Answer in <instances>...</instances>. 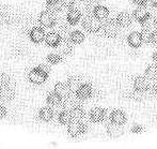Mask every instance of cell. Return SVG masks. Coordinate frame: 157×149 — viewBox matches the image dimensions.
<instances>
[{
	"label": "cell",
	"mask_w": 157,
	"mask_h": 149,
	"mask_svg": "<svg viewBox=\"0 0 157 149\" xmlns=\"http://www.w3.org/2000/svg\"><path fill=\"white\" fill-rule=\"evenodd\" d=\"M143 131V128L139 124H135L134 127L132 128V132L135 133V134H139V133H142Z\"/></svg>",
	"instance_id": "obj_36"
},
{
	"label": "cell",
	"mask_w": 157,
	"mask_h": 149,
	"mask_svg": "<svg viewBox=\"0 0 157 149\" xmlns=\"http://www.w3.org/2000/svg\"><path fill=\"white\" fill-rule=\"evenodd\" d=\"M149 3H151V6L155 8V6H157V0H149Z\"/></svg>",
	"instance_id": "obj_40"
},
{
	"label": "cell",
	"mask_w": 157,
	"mask_h": 149,
	"mask_svg": "<svg viewBox=\"0 0 157 149\" xmlns=\"http://www.w3.org/2000/svg\"><path fill=\"white\" fill-rule=\"evenodd\" d=\"M81 24H82L83 29H86L90 33H96L101 30V22L95 18L93 14L85 15L83 18H81Z\"/></svg>",
	"instance_id": "obj_1"
},
{
	"label": "cell",
	"mask_w": 157,
	"mask_h": 149,
	"mask_svg": "<svg viewBox=\"0 0 157 149\" xmlns=\"http://www.w3.org/2000/svg\"><path fill=\"white\" fill-rule=\"evenodd\" d=\"M147 91H149V93L151 95H157V79L154 81L153 84H150V87Z\"/></svg>",
	"instance_id": "obj_34"
},
{
	"label": "cell",
	"mask_w": 157,
	"mask_h": 149,
	"mask_svg": "<svg viewBox=\"0 0 157 149\" xmlns=\"http://www.w3.org/2000/svg\"><path fill=\"white\" fill-rule=\"evenodd\" d=\"M141 26H142L143 29L150 31V32L156 30L157 29V17L151 15V16H150L147 21L143 22V23L141 24Z\"/></svg>",
	"instance_id": "obj_24"
},
{
	"label": "cell",
	"mask_w": 157,
	"mask_h": 149,
	"mask_svg": "<svg viewBox=\"0 0 157 149\" xmlns=\"http://www.w3.org/2000/svg\"><path fill=\"white\" fill-rule=\"evenodd\" d=\"M55 116V113L54 111L52 110L50 107H42L39 112V118L42 120V121H45V122H49L54 119Z\"/></svg>",
	"instance_id": "obj_23"
},
{
	"label": "cell",
	"mask_w": 157,
	"mask_h": 149,
	"mask_svg": "<svg viewBox=\"0 0 157 149\" xmlns=\"http://www.w3.org/2000/svg\"><path fill=\"white\" fill-rule=\"evenodd\" d=\"M56 48L58 50V53L62 57L71 56L73 54V50H74L73 43L70 41V39H61V42L59 43V45Z\"/></svg>",
	"instance_id": "obj_7"
},
{
	"label": "cell",
	"mask_w": 157,
	"mask_h": 149,
	"mask_svg": "<svg viewBox=\"0 0 157 149\" xmlns=\"http://www.w3.org/2000/svg\"><path fill=\"white\" fill-rule=\"evenodd\" d=\"M63 6L61 4L60 0H52V1H47L46 2V10L48 12L52 13V14H59L62 11Z\"/></svg>",
	"instance_id": "obj_20"
},
{
	"label": "cell",
	"mask_w": 157,
	"mask_h": 149,
	"mask_svg": "<svg viewBox=\"0 0 157 149\" xmlns=\"http://www.w3.org/2000/svg\"><path fill=\"white\" fill-rule=\"evenodd\" d=\"M6 115V108L2 104H0V119L4 118Z\"/></svg>",
	"instance_id": "obj_38"
},
{
	"label": "cell",
	"mask_w": 157,
	"mask_h": 149,
	"mask_svg": "<svg viewBox=\"0 0 157 149\" xmlns=\"http://www.w3.org/2000/svg\"><path fill=\"white\" fill-rule=\"evenodd\" d=\"M77 101H78V98H75L73 95V93H71L68 97L66 98H63L62 99V102H61V105H62V108L63 110H67V111H71L74 106H76L77 104Z\"/></svg>",
	"instance_id": "obj_21"
},
{
	"label": "cell",
	"mask_w": 157,
	"mask_h": 149,
	"mask_svg": "<svg viewBox=\"0 0 157 149\" xmlns=\"http://www.w3.org/2000/svg\"><path fill=\"white\" fill-rule=\"evenodd\" d=\"M132 3L138 6H147L149 3V0H132Z\"/></svg>",
	"instance_id": "obj_35"
},
{
	"label": "cell",
	"mask_w": 157,
	"mask_h": 149,
	"mask_svg": "<svg viewBox=\"0 0 157 149\" xmlns=\"http://www.w3.org/2000/svg\"><path fill=\"white\" fill-rule=\"evenodd\" d=\"M123 133H124V130H123L121 124L110 122L107 126V134L112 139H119V137L122 136Z\"/></svg>",
	"instance_id": "obj_15"
},
{
	"label": "cell",
	"mask_w": 157,
	"mask_h": 149,
	"mask_svg": "<svg viewBox=\"0 0 157 149\" xmlns=\"http://www.w3.org/2000/svg\"><path fill=\"white\" fill-rule=\"evenodd\" d=\"M15 97L14 87L11 86H1L0 87V101L9 102Z\"/></svg>",
	"instance_id": "obj_18"
},
{
	"label": "cell",
	"mask_w": 157,
	"mask_h": 149,
	"mask_svg": "<svg viewBox=\"0 0 157 149\" xmlns=\"http://www.w3.org/2000/svg\"><path fill=\"white\" fill-rule=\"evenodd\" d=\"M67 132L72 137H78L87 132V124L81 120H72L67 124Z\"/></svg>",
	"instance_id": "obj_3"
},
{
	"label": "cell",
	"mask_w": 157,
	"mask_h": 149,
	"mask_svg": "<svg viewBox=\"0 0 157 149\" xmlns=\"http://www.w3.org/2000/svg\"><path fill=\"white\" fill-rule=\"evenodd\" d=\"M58 120L61 124H64V126H67L73 119V116H72V113L71 111H67V110H63L62 112L59 113V116H58Z\"/></svg>",
	"instance_id": "obj_27"
},
{
	"label": "cell",
	"mask_w": 157,
	"mask_h": 149,
	"mask_svg": "<svg viewBox=\"0 0 157 149\" xmlns=\"http://www.w3.org/2000/svg\"><path fill=\"white\" fill-rule=\"evenodd\" d=\"M62 59H63V57L61 56L58 52L57 53H50V54H48V56H47V61L52 64L60 63V62L62 61Z\"/></svg>",
	"instance_id": "obj_31"
},
{
	"label": "cell",
	"mask_w": 157,
	"mask_h": 149,
	"mask_svg": "<svg viewBox=\"0 0 157 149\" xmlns=\"http://www.w3.org/2000/svg\"><path fill=\"white\" fill-rule=\"evenodd\" d=\"M134 18L138 22L139 24H142L145 22L150 16H151V12L147 9V6H138L136 10L134 11Z\"/></svg>",
	"instance_id": "obj_14"
},
{
	"label": "cell",
	"mask_w": 157,
	"mask_h": 149,
	"mask_svg": "<svg viewBox=\"0 0 157 149\" xmlns=\"http://www.w3.org/2000/svg\"><path fill=\"white\" fill-rule=\"evenodd\" d=\"M1 17H2V12H1V10H0V21H1Z\"/></svg>",
	"instance_id": "obj_42"
},
{
	"label": "cell",
	"mask_w": 157,
	"mask_h": 149,
	"mask_svg": "<svg viewBox=\"0 0 157 149\" xmlns=\"http://www.w3.org/2000/svg\"><path fill=\"white\" fill-rule=\"evenodd\" d=\"M127 120V117H126V114L123 111H120V110H116L111 113L110 115V121L113 122V123H117V124H123L126 122Z\"/></svg>",
	"instance_id": "obj_19"
},
{
	"label": "cell",
	"mask_w": 157,
	"mask_h": 149,
	"mask_svg": "<svg viewBox=\"0 0 157 149\" xmlns=\"http://www.w3.org/2000/svg\"><path fill=\"white\" fill-rule=\"evenodd\" d=\"M89 118L92 122H101L106 118V111L101 107H93L89 113Z\"/></svg>",
	"instance_id": "obj_16"
},
{
	"label": "cell",
	"mask_w": 157,
	"mask_h": 149,
	"mask_svg": "<svg viewBox=\"0 0 157 149\" xmlns=\"http://www.w3.org/2000/svg\"><path fill=\"white\" fill-rule=\"evenodd\" d=\"M48 77V74L43 71L41 68L36 66V68L32 69L29 73H28V79L31 84H34V85H42L46 82Z\"/></svg>",
	"instance_id": "obj_4"
},
{
	"label": "cell",
	"mask_w": 157,
	"mask_h": 149,
	"mask_svg": "<svg viewBox=\"0 0 157 149\" xmlns=\"http://www.w3.org/2000/svg\"><path fill=\"white\" fill-rule=\"evenodd\" d=\"M151 43L154 45H157V29L152 31L151 33Z\"/></svg>",
	"instance_id": "obj_37"
},
{
	"label": "cell",
	"mask_w": 157,
	"mask_h": 149,
	"mask_svg": "<svg viewBox=\"0 0 157 149\" xmlns=\"http://www.w3.org/2000/svg\"><path fill=\"white\" fill-rule=\"evenodd\" d=\"M151 33L152 32H150V31H147V30H144V29L141 31L143 43H151Z\"/></svg>",
	"instance_id": "obj_33"
},
{
	"label": "cell",
	"mask_w": 157,
	"mask_h": 149,
	"mask_svg": "<svg viewBox=\"0 0 157 149\" xmlns=\"http://www.w3.org/2000/svg\"><path fill=\"white\" fill-rule=\"evenodd\" d=\"M150 87V79L147 76H137L134 79V89L140 92H145Z\"/></svg>",
	"instance_id": "obj_12"
},
{
	"label": "cell",
	"mask_w": 157,
	"mask_h": 149,
	"mask_svg": "<svg viewBox=\"0 0 157 149\" xmlns=\"http://www.w3.org/2000/svg\"><path fill=\"white\" fill-rule=\"evenodd\" d=\"M66 84H67L68 88H70V90L72 91V92H76V90L79 88V86L82 84V81H81L80 77H78V76H72L67 79Z\"/></svg>",
	"instance_id": "obj_28"
},
{
	"label": "cell",
	"mask_w": 157,
	"mask_h": 149,
	"mask_svg": "<svg viewBox=\"0 0 157 149\" xmlns=\"http://www.w3.org/2000/svg\"><path fill=\"white\" fill-rule=\"evenodd\" d=\"M127 43L130 47L132 48H138L143 44L142 35H141V31H132L129 33L127 37Z\"/></svg>",
	"instance_id": "obj_11"
},
{
	"label": "cell",
	"mask_w": 157,
	"mask_h": 149,
	"mask_svg": "<svg viewBox=\"0 0 157 149\" xmlns=\"http://www.w3.org/2000/svg\"><path fill=\"white\" fill-rule=\"evenodd\" d=\"M39 23L43 28H52L57 25V17L47 10L42 11L39 16Z\"/></svg>",
	"instance_id": "obj_5"
},
{
	"label": "cell",
	"mask_w": 157,
	"mask_h": 149,
	"mask_svg": "<svg viewBox=\"0 0 157 149\" xmlns=\"http://www.w3.org/2000/svg\"><path fill=\"white\" fill-rule=\"evenodd\" d=\"M152 59H153V61H154V63L157 64V50L155 53L153 54V56H152Z\"/></svg>",
	"instance_id": "obj_41"
},
{
	"label": "cell",
	"mask_w": 157,
	"mask_h": 149,
	"mask_svg": "<svg viewBox=\"0 0 157 149\" xmlns=\"http://www.w3.org/2000/svg\"><path fill=\"white\" fill-rule=\"evenodd\" d=\"M45 1L47 2V1H52V0H45Z\"/></svg>",
	"instance_id": "obj_44"
},
{
	"label": "cell",
	"mask_w": 157,
	"mask_h": 149,
	"mask_svg": "<svg viewBox=\"0 0 157 149\" xmlns=\"http://www.w3.org/2000/svg\"><path fill=\"white\" fill-rule=\"evenodd\" d=\"M82 18V14H81L80 10L77 8H72L67 11L66 13V22L70 24L71 26H75L81 22Z\"/></svg>",
	"instance_id": "obj_9"
},
{
	"label": "cell",
	"mask_w": 157,
	"mask_h": 149,
	"mask_svg": "<svg viewBox=\"0 0 157 149\" xmlns=\"http://www.w3.org/2000/svg\"><path fill=\"white\" fill-rule=\"evenodd\" d=\"M45 37H46L45 30H44V28L42 27V26L41 27L34 26V27H32L29 31L30 40H31V42H33V43H35V44H40V43H42V42H44Z\"/></svg>",
	"instance_id": "obj_6"
},
{
	"label": "cell",
	"mask_w": 157,
	"mask_h": 149,
	"mask_svg": "<svg viewBox=\"0 0 157 149\" xmlns=\"http://www.w3.org/2000/svg\"><path fill=\"white\" fill-rule=\"evenodd\" d=\"M117 23L119 24L120 27L126 28L129 27L130 25L132 24V21H134V16L132 14H129L126 11H123V12H120L117 16Z\"/></svg>",
	"instance_id": "obj_13"
},
{
	"label": "cell",
	"mask_w": 157,
	"mask_h": 149,
	"mask_svg": "<svg viewBox=\"0 0 157 149\" xmlns=\"http://www.w3.org/2000/svg\"><path fill=\"white\" fill-rule=\"evenodd\" d=\"M76 1H78V2H83V1H86V0H76Z\"/></svg>",
	"instance_id": "obj_43"
},
{
	"label": "cell",
	"mask_w": 157,
	"mask_h": 149,
	"mask_svg": "<svg viewBox=\"0 0 157 149\" xmlns=\"http://www.w3.org/2000/svg\"><path fill=\"white\" fill-rule=\"evenodd\" d=\"M71 113H72V116H73V119L74 120H81L86 115L83 107L81 105H79V104H77L76 106H74V107L71 110Z\"/></svg>",
	"instance_id": "obj_29"
},
{
	"label": "cell",
	"mask_w": 157,
	"mask_h": 149,
	"mask_svg": "<svg viewBox=\"0 0 157 149\" xmlns=\"http://www.w3.org/2000/svg\"><path fill=\"white\" fill-rule=\"evenodd\" d=\"M68 39H70V41L72 42L73 44H81L83 41H85L86 37H85V34H83L82 31L74 30V31L71 32L70 38H68Z\"/></svg>",
	"instance_id": "obj_25"
},
{
	"label": "cell",
	"mask_w": 157,
	"mask_h": 149,
	"mask_svg": "<svg viewBox=\"0 0 157 149\" xmlns=\"http://www.w3.org/2000/svg\"><path fill=\"white\" fill-rule=\"evenodd\" d=\"M45 44L49 47H54L56 48L59 45V43L61 42V37L57 31H52V32L47 33L44 40Z\"/></svg>",
	"instance_id": "obj_17"
},
{
	"label": "cell",
	"mask_w": 157,
	"mask_h": 149,
	"mask_svg": "<svg viewBox=\"0 0 157 149\" xmlns=\"http://www.w3.org/2000/svg\"><path fill=\"white\" fill-rule=\"evenodd\" d=\"M46 102H47V104H49V105H52V106H59V105H61L62 98L57 92L52 91V92L48 93L47 98H46Z\"/></svg>",
	"instance_id": "obj_26"
},
{
	"label": "cell",
	"mask_w": 157,
	"mask_h": 149,
	"mask_svg": "<svg viewBox=\"0 0 157 149\" xmlns=\"http://www.w3.org/2000/svg\"><path fill=\"white\" fill-rule=\"evenodd\" d=\"M109 13H110L109 9H108L107 6H103V4H97V6H94L92 14H93V16L95 18L98 19V21L104 22L109 17Z\"/></svg>",
	"instance_id": "obj_10"
},
{
	"label": "cell",
	"mask_w": 157,
	"mask_h": 149,
	"mask_svg": "<svg viewBox=\"0 0 157 149\" xmlns=\"http://www.w3.org/2000/svg\"><path fill=\"white\" fill-rule=\"evenodd\" d=\"M101 30L105 37L107 38H114L119 33L120 26L117 23L116 18H109L108 17L106 21L101 22Z\"/></svg>",
	"instance_id": "obj_2"
},
{
	"label": "cell",
	"mask_w": 157,
	"mask_h": 149,
	"mask_svg": "<svg viewBox=\"0 0 157 149\" xmlns=\"http://www.w3.org/2000/svg\"><path fill=\"white\" fill-rule=\"evenodd\" d=\"M145 76L150 81H156L157 79V64H151L145 69Z\"/></svg>",
	"instance_id": "obj_30"
},
{
	"label": "cell",
	"mask_w": 157,
	"mask_h": 149,
	"mask_svg": "<svg viewBox=\"0 0 157 149\" xmlns=\"http://www.w3.org/2000/svg\"><path fill=\"white\" fill-rule=\"evenodd\" d=\"M54 91L55 92H57L59 95H60L61 98H66L68 97V95H71V93H73L72 91L70 90V88H68L67 84H64V83H61V82H59V83H57L56 85H55V88H54Z\"/></svg>",
	"instance_id": "obj_22"
},
{
	"label": "cell",
	"mask_w": 157,
	"mask_h": 149,
	"mask_svg": "<svg viewBox=\"0 0 157 149\" xmlns=\"http://www.w3.org/2000/svg\"><path fill=\"white\" fill-rule=\"evenodd\" d=\"M92 93H93V89H92L91 85H89V84H87V83H82L79 86L78 89L76 90L75 95L78 98L79 101H83V100L89 99L92 95Z\"/></svg>",
	"instance_id": "obj_8"
},
{
	"label": "cell",
	"mask_w": 157,
	"mask_h": 149,
	"mask_svg": "<svg viewBox=\"0 0 157 149\" xmlns=\"http://www.w3.org/2000/svg\"><path fill=\"white\" fill-rule=\"evenodd\" d=\"M60 1L63 8L67 9V10H70V9H72V8H75V6H76V0H60Z\"/></svg>",
	"instance_id": "obj_32"
},
{
	"label": "cell",
	"mask_w": 157,
	"mask_h": 149,
	"mask_svg": "<svg viewBox=\"0 0 157 149\" xmlns=\"http://www.w3.org/2000/svg\"><path fill=\"white\" fill-rule=\"evenodd\" d=\"M39 68H41L43 71H45L47 74H49V73H50V68H49V66H48V64L42 63V64H40V66H39Z\"/></svg>",
	"instance_id": "obj_39"
}]
</instances>
